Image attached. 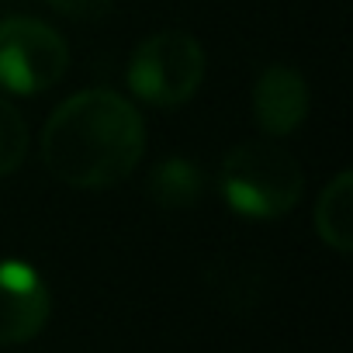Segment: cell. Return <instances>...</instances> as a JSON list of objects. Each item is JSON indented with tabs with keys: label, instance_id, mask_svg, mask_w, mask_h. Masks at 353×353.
Instances as JSON below:
<instances>
[{
	"label": "cell",
	"instance_id": "cell-1",
	"mask_svg": "<svg viewBox=\"0 0 353 353\" xmlns=\"http://www.w3.org/2000/svg\"><path fill=\"white\" fill-rule=\"evenodd\" d=\"M145 156V121L128 97L90 87L63 101L42 128L46 170L77 191L128 181Z\"/></svg>",
	"mask_w": 353,
	"mask_h": 353
},
{
	"label": "cell",
	"instance_id": "cell-2",
	"mask_svg": "<svg viewBox=\"0 0 353 353\" xmlns=\"http://www.w3.org/2000/svg\"><path fill=\"white\" fill-rule=\"evenodd\" d=\"M219 191L225 205L250 222L284 219L305 191L298 159L274 142L232 145L219 166Z\"/></svg>",
	"mask_w": 353,
	"mask_h": 353
},
{
	"label": "cell",
	"instance_id": "cell-3",
	"mask_svg": "<svg viewBox=\"0 0 353 353\" xmlns=\"http://www.w3.org/2000/svg\"><path fill=\"white\" fill-rule=\"evenodd\" d=\"M208 59L201 42L191 32L181 28H166L139 42V49L128 59V87L142 104L173 111L188 104L201 80H205Z\"/></svg>",
	"mask_w": 353,
	"mask_h": 353
},
{
	"label": "cell",
	"instance_id": "cell-4",
	"mask_svg": "<svg viewBox=\"0 0 353 353\" xmlns=\"http://www.w3.org/2000/svg\"><path fill=\"white\" fill-rule=\"evenodd\" d=\"M66 39L39 18L0 21V87L32 97L56 87L66 77Z\"/></svg>",
	"mask_w": 353,
	"mask_h": 353
},
{
	"label": "cell",
	"instance_id": "cell-5",
	"mask_svg": "<svg viewBox=\"0 0 353 353\" xmlns=\"http://www.w3.org/2000/svg\"><path fill=\"white\" fill-rule=\"evenodd\" d=\"M49 312L52 294L42 274L25 260H0V346L35 339Z\"/></svg>",
	"mask_w": 353,
	"mask_h": 353
},
{
	"label": "cell",
	"instance_id": "cell-6",
	"mask_svg": "<svg viewBox=\"0 0 353 353\" xmlns=\"http://www.w3.org/2000/svg\"><path fill=\"white\" fill-rule=\"evenodd\" d=\"M312 108V94L305 77L294 66H267L256 77L253 87V118L260 125L263 135H291L294 128H301V121L308 118Z\"/></svg>",
	"mask_w": 353,
	"mask_h": 353
},
{
	"label": "cell",
	"instance_id": "cell-7",
	"mask_svg": "<svg viewBox=\"0 0 353 353\" xmlns=\"http://www.w3.org/2000/svg\"><path fill=\"white\" fill-rule=\"evenodd\" d=\"M149 198L166 212L194 208L205 198V170L194 159L170 156L149 173Z\"/></svg>",
	"mask_w": 353,
	"mask_h": 353
},
{
	"label": "cell",
	"instance_id": "cell-8",
	"mask_svg": "<svg viewBox=\"0 0 353 353\" xmlns=\"http://www.w3.org/2000/svg\"><path fill=\"white\" fill-rule=\"evenodd\" d=\"M315 232L336 253L353 250V173L350 170L336 173L332 184L319 194V201H315Z\"/></svg>",
	"mask_w": 353,
	"mask_h": 353
},
{
	"label": "cell",
	"instance_id": "cell-9",
	"mask_svg": "<svg viewBox=\"0 0 353 353\" xmlns=\"http://www.w3.org/2000/svg\"><path fill=\"white\" fill-rule=\"evenodd\" d=\"M25 152H28V125L11 101L0 97V176L14 173L25 163Z\"/></svg>",
	"mask_w": 353,
	"mask_h": 353
},
{
	"label": "cell",
	"instance_id": "cell-10",
	"mask_svg": "<svg viewBox=\"0 0 353 353\" xmlns=\"http://www.w3.org/2000/svg\"><path fill=\"white\" fill-rule=\"evenodd\" d=\"M52 11H59L63 18H73V21H101L111 14L114 0H46Z\"/></svg>",
	"mask_w": 353,
	"mask_h": 353
}]
</instances>
